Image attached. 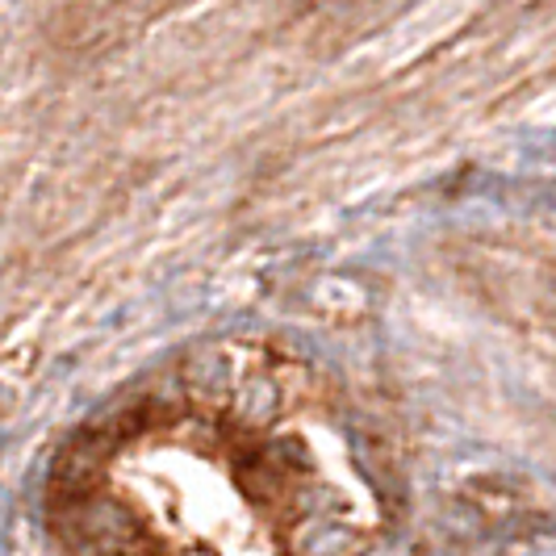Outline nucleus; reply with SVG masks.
<instances>
[{
  "label": "nucleus",
  "mask_w": 556,
  "mask_h": 556,
  "mask_svg": "<svg viewBox=\"0 0 556 556\" xmlns=\"http://www.w3.org/2000/svg\"><path fill=\"white\" fill-rule=\"evenodd\" d=\"M540 223H553L556 226V189H540L535 193V210H531Z\"/></svg>",
  "instance_id": "1"
}]
</instances>
